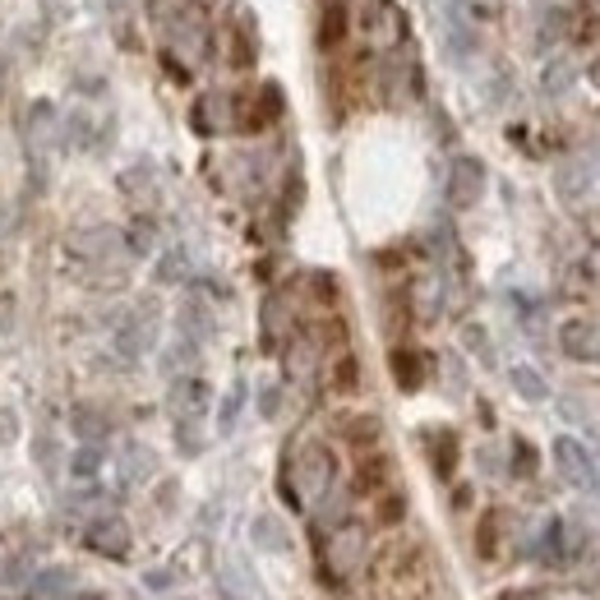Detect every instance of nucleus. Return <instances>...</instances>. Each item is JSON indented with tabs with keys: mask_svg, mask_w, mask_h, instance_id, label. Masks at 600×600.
I'll use <instances>...</instances> for the list:
<instances>
[{
	"mask_svg": "<svg viewBox=\"0 0 600 600\" xmlns=\"http://www.w3.org/2000/svg\"><path fill=\"white\" fill-rule=\"evenodd\" d=\"M70 472L79 476V480H93V476H98V472H102V443H84V449L74 453Z\"/></svg>",
	"mask_w": 600,
	"mask_h": 600,
	"instance_id": "7c9ffc66",
	"label": "nucleus"
},
{
	"mask_svg": "<svg viewBox=\"0 0 600 600\" xmlns=\"http://www.w3.org/2000/svg\"><path fill=\"white\" fill-rule=\"evenodd\" d=\"M152 342H158V305L144 301L139 309H130L115 328V352L125 360H139L144 352H152Z\"/></svg>",
	"mask_w": 600,
	"mask_h": 600,
	"instance_id": "20e7f679",
	"label": "nucleus"
},
{
	"mask_svg": "<svg viewBox=\"0 0 600 600\" xmlns=\"http://www.w3.org/2000/svg\"><path fill=\"white\" fill-rule=\"evenodd\" d=\"M559 189L573 199L577 189H583V162H568V167H559Z\"/></svg>",
	"mask_w": 600,
	"mask_h": 600,
	"instance_id": "a19ab883",
	"label": "nucleus"
},
{
	"mask_svg": "<svg viewBox=\"0 0 600 600\" xmlns=\"http://www.w3.org/2000/svg\"><path fill=\"white\" fill-rule=\"evenodd\" d=\"M0 231H5V212H0Z\"/></svg>",
	"mask_w": 600,
	"mask_h": 600,
	"instance_id": "de8ad7c7",
	"label": "nucleus"
},
{
	"mask_svg": "<svg viewBox=\"0 0 600 600\" xmlns=\"http://www.w3.org/2000/svg\"><path fill=\"white\" fill-rule=\"evenodd\" d=\"M365 550H370V536H365V527L338 522V531L328 536V550H323V573L333 577V583H346L352 573L365 568Z\"/></svg>",
	"mask_w": 600,
	"mask_h": 600,
	"instance_id": "7ed1b4c3",
	"label": "nucleus"
},
{
	"mask_svg": "<svg viewBox=\"0 0 600 600\" xmlns=\"http://www.w3.org/2000/svg\"><path fill=\"white\" fill-rule=\"evenodd\" d=\"M226 61L236 65V70H249V65H255V33L241 28V24H231V37H226Z\"/></svg>",
	"mask_w": 600,
	"mask_h": 600,
	"instance_id": "4be33fe9",
	"label": "nucleus"
},
{
	"mask_svg": "<svg viewBox=\"0 0 600 600\" xmlns=\"http://www.w3.org/2000/svg\"><path fill=\"white\" fill-rule=\"evenodd\" d=\"M144 583H148V587H152V591H167V587H171V583H176V573H171V568H152V573H148V577H144Z\"/></svg>",
	"mask_w": 600,
	"mask_h": 600,
	"instance_id": "c03bdc74",
	"label": "nucleus"
},
{
	"mask_svg": "<svg viewBox=\"0 0 600 600\" xmlns=\"http://www.w3.org/2000/svg\"><path fill=\"white\" fill-rule=\"evenodd\" d=\"M453 462H457V439L443 430V434H434V472L439 476H453Z\"/></svg>",
	"mask_w": 600,
	"mask_h": 600,
	"instance_id": "e433bc0d",
	"label": "nucleus"
},
{
	"mask_svg": "<svg viewBox=\"0 0 600 600\" xmlns=\"http://www.w3.org/2000/svg\"><path fill=\"white\" fill-rule=\"evenodd\" d=\"M402 513H406V499H402L397 490H393V494H379V503H375V517L383 522V527H397Z\"/></svg>",
	"mask_w": 600,
	"mask_h": 600,
	"instance_id": "4c0bfd02",
	"label": "nucleus"
},
{
	"mask_svg": "<svg viewBox=\"0 0 600 600\" xmlns=\"http://www.w3.org/2000/svg\"><path fill=\"white\" fill-rule=\"evenodd\" d=\"M540 559H550V564L564 559V522H550L546 527V536H540Z\"/></svg>",
	"mask_w": 600,
	"mask_h": 600,
	"instance_id": "58836bf2",
	"label": "nucleus"
},
{
	"mask_svg": "<svg viewBox=\"0 0 600 600\" xmlns=\"http://www.w3.org/2000/svg\"><path fill=\"white\" fill-rule=\"evenodd\" d=\"M121 185H125V195H134V199H144V204H148V199H152V167L139 162L134 171H125Z\"/></svg>",
	"mask_w": 600,
	"mask_h": 600,
	"instance_id": "473e14b6",
	"label": "nucleus"
},
{
	"mask_svg": "<svg viewBox=\"0 0 600 600\" xmlns=\"http://www.w3.org/2000/svg\"><path fill=\"white\" fill-rule=\"evenodd\" d=\"M152 241H158V231H152L148 218H139L125 231V249H130V255H152Z\"/></svg>",
	"mask_w": 600,
	"mask_h": 600,
	"instance_id": "72a5a7b5",
	"label": "nucleus"
},
{
	"mask_svg": "<svg viewBox=\"0 0 600 600\" xmlns=\"http://www.w3.org/2000/svg\"><path fill=\"white\" fill-rule=\"evenodd\" d=\"M176 443H181V453H185V457L204 453V434H199V420H176Z\"/></svg>",
	"mask_w": 600,
	"mask_h": 600,
	"instance_id": "ea45409f",
	"label": "nucleus"
},
{
	"mask_svg": "<svg viewBox=\"0 0 600 600\" xmlns=\"http://www.w3.org/2000/svg\"><path fill=\"white\" fill-rule=\"evenodd\" d=\"M486 195V162L480 158H457L449 171V204L453 208H476Z\"/></svg>",
	"mask_w": 600,
	"mask_h": 600,
	"instance_id": "6e6552de",
	"label": "nucleus"
},
{
	"mask_svg": "<svg viewBox=\"0 0 600 600\" xmlns=\"http://www.w3.org/2000/svg\"><path fill=\"white\" fill-rule=\"evenodd\" d=\"M56 134H61V115H56L51 102H33L28 107V121H24V139H28V152H33V181L42 185V152L47 144H56Z\"/></svg>",
	"mask_w": 600,
	"mask_h": 600,
	"instance_id": "423d86ee",
	"label": "nucleus"
},
{
	"mask_svg": "<svg viewBox=\"0 0 600 600\" xmlns=\"http://www.w3.org/2000/svg\"><path fill=\"white\" fill-rule=\"evenodd\" d=\"M333 480H338V457L328 443H305L296 453V462L286 467V480H282V494L292 503H309V499H323L333 494Z\"/></svg>",
	"mask_w": 600,
	"mask_h": 600,
	"instance_id": "f257e3e1",
	"label": "nucleus"
},
{
	"mask_svg": "<svg viewBox=\"0 0 600 600\" xmlns=\"http://www.w3.org/2000/svg\"><path fill=\"white\" fill-rule=\"evenodd\" d=\"M162 33L167 42L176 47L189 61H204V47H208V14L199 0H181V5H171L167 19H162Z\"/></svg>",
	"mask_w": 600,
	"mask_h": 600,
	"instance_id": "f03ea898",
	"label": "nucleus"
},
{
	"mask_svg": "<svg viewBox=\"0 0 600 600\" xmlns=\"http://www.w3.org/2000/svg\"><path fill=\"white\" fill-rule=\"evenodd\" d=\"M342 434H346V443H356V449H370V443L379 439V420L375 416H346Z\"/></svg>",
	"mask_w": 600,
	"mask_h": 600,
	"instance_id": "bb28decb",
	"label": "nucleus"
},
{
	"mask_svg": "<svg viewBox=\"0 0 600 600\" xmlns=\"http://www.w3.org/2000/svg\"><path fill=\"white\" fill-rule=\"evenodd\" d=\"M554 462H559V476H564L568 486H577V490H596L600 486L596 457L577 439H554Z\"/></svg>",
	"mask_w": 600,
	"mask_h": 600,
	"instance_id": "0eeeda50",
	"label": "nucleus"
},
{
	"mask_svg": "<svg viewBox=\"0 0 600 600\" xmlns=\"http://www.w3.org/2000/svg\"><path fill=\"white\" fill-rule=\"evenodd\" d=\"M208 383L195 379V375H181L176 383H171V393H167V406H171V416L176 420H199L208 412Z\"/></svg>",
	"mask_w": 600,
	"mask_h": 600,
	"instance_id": "9b49d317",
	"label": "nucleus"
},
{
	"mask_svg": "<svg viewBox=\"0 0 600 600\" xmlns=\"http://www.w3.org/2000/svg\"><path fill=\"white\" fill-rule=\"evenodd\" d=\"M393 472V462L389 457H370V462H360V472H356V490H379L383 480H389Z\"/></svg>",
	"mask_w": 600,
	"mask_h": 600,
	"instance_id": "c756f323",
	"label": "nucleus"
},
{
	"mask_svg": "<svg viewBox=\"0 0 600 600\" xmlns=\"http://www.w3.org/2000/svg\"><path fill=\"white\" fill-rule=\"evenodd\" d=\"M130 546H134V536H130V527L115 513L88 522V550H98L102 559H125Z\"/></svg>",
	"mask_w": 600,
	"mask_h": 600,
	"instance_id": "1a4fd4ad",
	"label": "nucleus"
},
{
	"mask_svg": "<svg viewBox=\"0 0 600 600\" xmlns=\"http://www.w3.org/2000/svg\"><path fill=\"white\" fill-rule=\"evenodd\" d=\"M189 278V255L185 249H167L158 259V282H185Z\"/></svg>",
	"mask_w": 600,
	"mask_h": 600,
	"instance_id": "2f4dec72",
	"label": "nucleus"
},
{
	"mask_svg": "<svg viewBox=\"0 0 600 600\" xmlns=\"http://www.w3.org/2000/svg\"><path fill=\"white\" fill-rule=\"evenodd\" d=\"M0 443H5V416H0Z\"/></svg>",
	"mask_w": 600,
	"mask_h": 600,
	"instance_id": "49530a36",
	"label": "nucleus"
},
{
	"mask_svg": "<svg viewBox=\"0 0 600 600\" xmlns=\"http://www.w3.org/2000/svg\"><path fill=\"white\" fill-rule=\"evenodd\" d=\"M33 600H74V573L70 568H42L33 573Z\"/></svg>",
	"mask_w": 600,
	"mask_h": 600,
	"instance_id": "dca6fc26",
	"label": "nucleus"
},
{
	"mask_svg": "<svg viewBox=\"0 0 600 600\" xmlns=\"http://www.w3.org/2000/svg\"><path fill=\"white\" fill-rule=\"evenodd\" d=\"M383 583L393 587V596H416L420 583H425V564H420V550L416 546H393L389 554H383Z\"/></svg>",
	"mask_w": 600,
	"mask_h": 600,
	"instance_id": "39448f33",
	"label": "nucleus"
},
{
	"mask_svg": "<svg viewBox=\"0 0 600 600\" xmlns=\"http://www.w3.org/2000/svg\"><path fill=\"white\" fill-rule=\"evenodd\" d=\"M499 527H503L499 509H490L486 517H480V527H476V550H480V559H494V554H499Z\"/></svg>",
	"mask_w": 600,
	"mask_h": 600,
	"instance_id": "cd10ccee",
	"label": "nucleus"
},
{
	"mask_svg": "<svg viewBox=\"0 0 600 600\" xmlns=\"http://www.w3.org/2000/svg\"><path fill=\"white\" fill-rule=\"evenodd\" d=\"M573 79H577V65H573V61H550V65H546V74H540V84H546V93H564Z\"/></svg>",
	"mask_w": 600,
	"mask_h": 600,
	"instance_id": "f704fd0d",
	"label": "nucleus"
},
{
	"mask_svg": "<svg viewBox=\"0 0 600 600\" xmlns=\"http://www.w3.org/2000/svg\"><path fill=\"white\" fill-rule=\"evenodd\" d=\"M346 33V0H328L323 5V24H319V42L323 47H338Z\"/></svg>",
	"mask_w": 600,
	"mask_h": 600,
	"instance_id": "5701e85b",
	"label": "nucleus"
},
{
	"mask_svg": "<svg viewBox=\"0 0 600 600\" xmlns=\"http://www.w3.org/2000/svg\"><path fill=\"white\" fill-rule=\"evenodd\" d=\"M467 346H472V352H480V356H486V360H490V342H486V333H480V328H467Z\"/></svg>",
	"mask_w": 600,
	"mask_h": 600,
	"instance_id": "a18cd8bd",
	"label": "nucleus"
},
{
	"mask_svg": "<svg viewBox=\"0 0 600 600\" xmlns=\"http://www.w3.org/2000/svg\"><path fill=\"white\" fill-rule=\"evenodd\" d=\"M249 536H255V546H259V550H273V554L292 550V531H286L273 513H259V517H255V527H249Z\"/></svg>",
	"mask_w": 600,
	"mask_h": 600,
	"instance_id": "a211bd4d",
	"label": "nucleus"
},
{
	"mask_svg": "<svg viewBox=\"0 0 600 600\" xmlns=\"http://www.w3.org/2000/svg\"><path fill=\"white\" fill-rule=\"evenodd\" d=\"M241 406H245V383H231V393H226V402H222V416H218V430H222V434L236 430Z\"/></svg>",
	"mask_w": 600,
	"mask_h": 600,
	"instance_id": "c9c22d12",
	"label": "nucleus"
},
{
	"mask_svg": "<svg viewBox=\"0 0 600 600\" xmlns=\"http://www.w3.org/2000/svg\"><path fill=\"white\" fill-rule=\"evenodd\" d=\"M393 379L402 383L406 393H416L425 383V360L412 352V346H397V352H393Z\"/></svg>",
	"mask_w": 600,
	"mask_h": 600,
	"instance_id": "412c9836",
	"label": "nucleus"
},
{
	"mask_svg": "<svg viewBox=\"0 0 600 600\" xmlns=\"http://www.w3.org/2000/svg\"><path fill=\"white\" fill-rule=\"evenodd\" d=\"M195 130L199 134H226V130H236V98L231 93H204V98L195 102Z\"/></svg>",
	"mask_w": 600,
	"mask_h": 600,
	"instance_id": "9d476101",
	"label": "nucleus"
},
{
	"mask_svg": "<svg viewBox=\"0 0 600 600\" xmlns=\"http://www.w3.org/2000/svg\"><path fill=\"white\" fill-rule=\"evenodd\" d=\"M315 370H319V338L305 333V338L286 342V375H292L296 383H309Z\"/></svg>",
	"mask_w": 600,
	"mask_h": 600,
	"instance_id": "4468645a",
	"label": "nucleus"
},
{
	"mask_svg": "<svg viewBox=\"0 0 600 600\" xmlns=\"http://www.w3.org/2000/svg\"><path fill=\"white\" fill-rule=\"evenodd\" d=\"M513 389L522 393V397H527V402H546V379H540L536 370H531V365H513Z\"/></svg>",
	"mask_w": 600,
	"mask_h": 600,
	"instance_id": "c85d7f7f",
	"label": "nucleus"
},
{
	"mask_svg": "<svg viewBox=\"0 0 600 600\" xmlns=\"http://www.w3.org/2000/svg\"><path fill=\"white\" fill-rule=\"evenodd\" d=\"M121 231H111V226H93V231H79L74 236V255L79 259H93V264H107V259H115L121 255Z\"/></svg>",
	"mask_w": 600,
	"mask_h": 600,
	"instance_id": "ddd939ff",
	"label": "nucleus"
},
{
	"mask_svg": "<svg viewBox=\"0 0 600 600\" xmlns=\"http://www.w3.org/2000/svg\"><path fill=\"white\" fill-rule=\"evenodd\" d=\"M559 342H564V352H568L573 360H600V323H596V319H573V323H564Z\"/></svg>",
	"mask_w": 600,
	"mask_h": 600,
	"instance_id": "f8f14e48",
	"label": "nucleus"
},
{
	"mask_svg": "<svg viewBox=\"0 0 600 600\" xmlns=\"http://www.w3.org/2000/svg\"><path fill=\"white\" fill-rule=\"evenodd\" d=\"M286 328H292V315H286V301H282V296H268V301H264V342L273 346V342L286 333Z\"/></svg>",
	"mask_w": 600,
	"mask_h": 600,
	"instance_id": "b1692460",
	"label": "nucleus"
},
{
	"mask_svg": "<svg viewBox=\"0 0 600 600\" xmlns=\"http://www.w3.org/2000/svg\"><path fill=\"white\" fill-rule=\"evenodd\" d=\"M33 583V564L24 554H5L0 559V587L5 591H19V587H28Z\"/></svg>",
	"mask_w": 600,
	"mask_h": 600,
	"instance_id": "393cba45",
	"label": "nucleus"
},
{
	"mask_svg": "<svg viewBox=\"0 0 600 600\" xmlns=\"http://www.w3.org/2000/svg\"><path fill=\"white\" fill-rule=\"evenodd\" d=\"M328 389L333 393H356L360 389V360L352 352H338V360L328 365Z\"/></svg>",
	"mask_w": 600,
	"mask_h": 600,
	"instance_id": "aec40b11",
	"label": "nucleus"
},
{
	"mask_svg": "<svg viewBox=\"0 0 600 600\" xmlns=\"http://www.w3.org/2000/svg\"><path fill=\"white\" fill-rule=\"evenodd\" d=\"M513 453H517V476H536V453H531V443H527V439H517V443H513Z\"/></svg>",
	"mask_w": 600,
	"mask_h": 600,
	"instance_id": "37998d69",
	"label": "nucleus"
},
{
	"mask_svg": "<svg viewBox=\"0 0 600 600\" xmlns=\"http://www.w3.org/2000/svg\"><path fill=\"white\" fill-rule=\"evenodd\" d=\"M181 338H189V342H204V338H212V328H218V319H212V309L199 301V296H189L185 305H181Z\"/></svg>",
	"mask_w": 600,
	"mask_h": 600,
	"instance_id": "2eb2a0df",
	"label": "nucleus"
},
{
	"mask_svg": "<svg viewBox=\"0 0 600 600\" xmlns=\"http://www.w3.org/2000/svg\"><path fill=\"white\" fill-rule=\"evenodd\" d=\"M121 472H125V486H144V480H152V472H158V457H152V449H144V443H130L121 457Z\"/></svg>",
	"mask_w": 600,
	"mask_h": 600,
	"instance_id": "6ab92c4d",
	"label": "nucleus"
},
{
	"mask_svg": "<svg viewBox=\"0 0 600 600\" xmlns=\"http://www.w3.org/2000/svg\"><path fill=\"white\" fill-rule=\"evenodd\" d=\"M199 360V342H189V338H176L167 346V356H162V370H171V375H181V370H189V365Z\"/></svg>",
	"mask_w": 600,
	"mask_h": 600,
	"instance_id": "a878e982",
	"label": "nucleus"
},
{
	"mask_svg": "<svg viewBox=\"0 0 600 600\" xmlns=\"http://www.w3.org/2000/svg\"><path fill=\"white\" fill-rule=\"evenodd\" d=\"M278 412H282V389H278V383H268V389L259 393V416L273 420Z\"/></svg>",
	"mask_w": 600,
	"mask_h": 600,
	"instance_id": "79ce46f5",
	"label": "nucleus"
},
{
	"mask_svg": "<svg viewBox=\"0 0 600 600\" xmlns=\"http://www.w3.org/2000/svg\"><path fill=\"white\" fill-rule=\"evenodd\" d=\"M74 434H79L84 443H102L111 434V420H107L102 406H88V402L74 406Z\"/></svg>",
	"mask_w": 600,
	"mask_h": 600,
	"instance_id": "f3484780",
	"label": "nucleus"
}]
</instances>
